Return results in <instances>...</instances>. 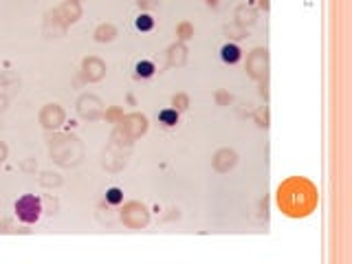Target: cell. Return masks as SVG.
<instances>
[{
  "label": "cell",
  "mask_w": 352,
  "mask_h": 264,
  "mask_svg": "<svg viewBox=\"0 0 352 264\" xmlns=\"http://www.w3.org/2000/svg\"><path fill=\"white\" fill-rule=\"evenodd\" d=\"M13 209H16L18 220H22V222H26V224H33V222H38L40 216H42V200H40L35 194H24V196H20L16 200Z\"/></svg>",
  "instance_id": "cell-1"
},
{
  "label": "cell",
  "mask_w": 352,
  "mask_h": 264,
  "mask_svg": "<svg viewBox=\"0 0 352 264\" xmlns=\"http://www.w3.org/2000/svg\"><path fill=\"white\" fill-rule=\"evenodd\" d=\"M240 57H242V51L238 44H233V42L222 44V48H220V60H222L224 64H238Z\"/></svg>",
  "instance_id": "cell-2"
},
{
  "label": "cell",
  "mask_w": 352,
  "mask_h": 264,
  "mask_svg": "<svg viewBox=\"0 0 352 264\" xmlns=\"http://www.w3.org/2000/svg\"><path fill=\"white\" fill-rule=\"evenodd\" d=\"M154 70H156V66H154V62H150V60H141V62H136L134 64V75L136 77H141V79L152 77Z\"/></svg>",
  "instance_id": "cell-3"
},
{
  "label": "cell",
  "mask_w": 352,
  "mask_h": 264,
  "mask_svg": "<svg viewBox=\"0 0 352 264\" xmlns=\"http://www.w3.org/2000/svg\"><path fill=\"white\" fill-rule=\"evenodd\" d=\"M158 123H163L165 128H172L178 123V112H176L174 108H163L161 112H158Z\"/></svg>",
  "instance_id": "cell-4"
},
{
  "label": "cell",
  "mask_w": 352,
  "mask_h": 264,
  "mask_svg": "<svg viewBox=\"0 0 352 264\" xmlns=\"http://www.w3.org/2000/svg\"><path fill=\"white\" fill-rule=\"evenodd\" d=\"M134 26L139 31H152L154 29V18L150 16V13H139V16L134 18Z\"/></svg>",
  "instance_id": "cell-5"
},
{
  "label": "cell",
  "mask_w": 352,
  "mask_h": 264,
  "mask_svg": "<svg viewBox=\"0 0 352 264\" xmlns=\"http://www.w3.org/2000/svg\"><path fill=\"white\" fill-rule=\"evenodd\" d=\"M106 200H108L110 205H121L123 202V192L119 187H110L108 192H106Z\"/></svg>",
  "instance_id": "cell-6"
}]
</instances>
